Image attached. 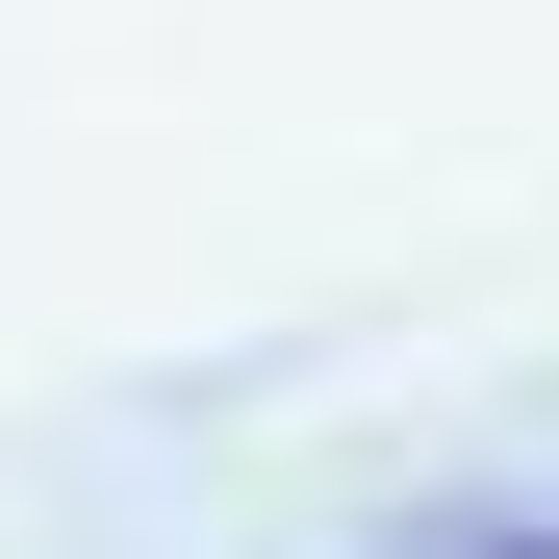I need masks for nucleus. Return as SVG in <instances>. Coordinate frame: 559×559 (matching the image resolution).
<instances>
[{
    "instance_id": "f257e3e1",
    "label": "nucleus",
    "mask_w": 559,
    "mask_h": 559,
    "mask_svg": "<svg viewBox=\"0 0 559 559\" xmlns=\"http://www.w3.org/2000/svg\"><path fill=\"white\" fill-rule=\"evenodd\" d=\"M432 559H559V534H509V509H457V534H432Z\"/></svg>"
}]
</instances>
